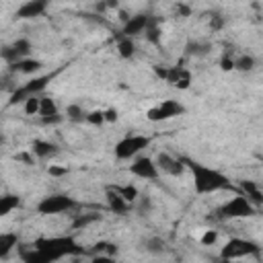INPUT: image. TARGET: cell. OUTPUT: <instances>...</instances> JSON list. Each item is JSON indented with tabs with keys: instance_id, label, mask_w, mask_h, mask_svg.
Wrapping results in <instances>:
<instances>
[{
	"instance_id": "cell-39",
	"label": "cell",
	"mask_w": 263,
	"mask_h": 263,
	"mask_svg": "<svg viewBox=\"0 0 263 263\" xmlns=\"http://www.w3.org/2000/svg\"><path fill=\"white\" fill-rule=\"evenodd\" d=\"M103 115H105V121H109V123H115V121L119 119V111L113 109V107H111V109H105Z\"/></svg>"
},
{
	"instance_id": "cell-34",
	"label": "cell",
	"mask_w": 263,
	"mask_h": 263,
	"mask_svg": "<svg viewBox=\"0 0 263 263\" xmlns=\"http://www.w3.org/2000/svg\"><path fill=\"white\" fill-rule=\"evenodd\" d=\"M0 90H6V92H10V95L16 90V80H14L12 74H6V76L0 78Z\"/></svg>"
},
{
	"instance_id": "cell-5",
	"label": "cell",
	"mask_w": 263,
	"mask_h": 263,
	"mask_svg": "<svg viewBox=\"0 0 263 263\" xmlns=\"http://www.w3.org/2000/svg\"><path fill=\"white\" fill-rule=\"evenodd\" d=\"M78 208V201L68 195V193H49L37 203V212L43 216H53V214H64Z\"/></svg>"
},
{
	"instance_id": "cell-36",
	"label": "cell",
	"mask_w": 263,
	"mask_h": 263,
	"mask_svg": "<svg viewBox=\"0 0 263 263\" xmlns=\"http://www.w3.org/2000/svg\"><path fill=\"white\" fill-rule=\"evenodd\" d=\"M189 86H191V72L185 68V70H183V74H181V78H179V82L175 84V88L185 90V88H189Z\"/></svg>"
},
{
	"instance_id": "cell-21",
	"label": "cell",
	"mask_w": 263,
	"mask_h": 263,
	"mask_svg": "<svg viewBox=\"0 0 263 263\" xmlns=\"http://www.w3.org/2000/svg\"><path fill=\"white\" fill-rule=\"evenodd\" d=\"M21 205V197L14 195V193H4L0 195V218L8 216L12 210H16Z\"/></svg>"
},
{
	"instance_id": "cell-13",
	"label": "cell",
	"mask_w": 263,
	"mask_h": 263,
	"mask_svg": "<svg viewBox=\"0 0 263 263\" xmlns=\"http://www.w3.org/2000/svg\"><path fill=\"white\" fill-rule=\"evenodd\" d=\"M60 152V148L49 142V140H35L31 144V154H35L39 160H47V158H53L55 154Z\"/></svg>"
},
{
	"instance_id": "cell-24",
	"label": "cell",
	"mask_w": 263,
	"mask_h": 263,
	"mask_svg": "<svg viewBox=\"0 0 263 263\" xmlns=\"http://www.w3.org/2000/svg\"><path fill=\"white\" fill-rule=\"evenodd\" d=\"M86 109L82 107V105H78V103H70L68 107H66V119L68 121H72V123H82V121H86Z\"/></svg>"
},
{
	"instance_id": "cell-19",
	"label": "cell",
	"mask_w": 263,
	"mask_h": 263,
	"mask_svg": "<svg viewBox=\"0 0 263 263\" xmlns=\"http://www.w3.org/2000/svg\"><path fill=\"white\" fill-rule=\"evenodd\" d=\"M144 37H146V41H148V43H152V45H158V43H160L162 29H160V21H158V16L148 14V25H146Z\"/></svg>"
},
{
	"instance_id": "cell-37",
	"label": "cell",
	"mask_w": 263,
	"mask_h": 263,
	"mask_svg": "<svg viewBox=\"0 0 263 263\" xmlns=\"http://www.w3.org/2000/svg\"><path fill=\"white\" fill-rule=\"evenodd\" d=\"M220 68H222L224 72L234 70V58L228 55V53H222V58H220Z\"/></svg>"
},
{
	"instance_id": "cell-12",
	"label": "cell",
	"mask_w": 263,
	"mask_h": 263,
	"mask_svg": "<svg viewBox=\"0 0 263 263\" xmlns=\"http://www.w3.org/2000/svg\"><path fill=\"white\" fill-rule=\"evenodd\" d=\"M146 25H148V14H134V16H129V18L123 23L121 37L134 39V37H138V35H144Z\"/></svg>"
},
{
	"instance_id": "cell-23",
	"label": "cell",
	"mask_w": 263,
	"mask_h": 263,
	"mask_svg": "<svg viewBox=\"0 0 263 263\" xmlns=\"http://www.w3.org/2000/svg\"><path fill=\"white\" fill-rule=\"evenodd\" d=\"M142 249H144L146 253H150V255H162V253L166 251V242H164V238H160V236H150V238H146V240L142 242Z\"/></svg>"
},
{
	"instance_id": "cell-3",
	"label": "cell",
	"mask_w": 263,
	"mask_h": 263,
	"mask_svg": "<svg viewBox=\"0 0 263 263\" xmlns=\"http://www.w3.org/2000/svg\"><path fill=\"white\" fill-rule=\"evenodd\" d=\"M152 144V138L150 136H142V134H129L125 138H121L115 148H113V154L117 160H129V158H136L142 150H146L148 146Z\"/></svg>"
},
{
	"instance_id": "cell-40",
	"label": "cell",
	"mask_w": 263,
	"mask_h": 263,
	"mask_svg": "<svg viewBox=\"0 0 263 263\" xmlns=\"http://www.w3.org/2000/svg\"><path fill=\"white\" fill-rule=\"evenodd\" d=\"M88 263H117V261L113 257H109V255H92Z\"/></svg>"
},
{
	"instance_id": "cell-28",
	"label": "cell",
	"mask_w": 263,
	"mask_h": 263,
	"mask_svg": "<svg viewBox=\"0 0 263 263\" xmlns=\"http://www.w3.org/2000/svg\"><path fill=\"white\" fill-rule=\"evenodd\" d=\"M97 220H101V214H97V212H88V214H78L74 220H72V228H86V226H90V224H95Z\"/></svg>"
},
{
	"instance_id": "cell-8",
	"label": "cell",
	"mask_w": 263,
	"mask_h": 263,
	"mask_svg": "<svg viewBox=\"0 0 263 263\" xmlns=\"http://www.w3.org/2000/svg\"><path fill=\"white\" fill-rule=\"evenodd\" d=\"M31 49H33L31 41H29V39H25V37H21V39H16V41H12V43L4 45V47L0 49V58L10 66V64H16V62H21V60L29 58Z\"/></svg>"
},
{
	"instance_id": "cell-27",
	"label": "cell",
	"mask_w": 263,
	"mask_h": 263,
	"mask_svg": "<svg viewBox=\"0 0 263 263\" xmlns=\"http://www.w3.org/2000/svg\"><path fill=\"white\" fill-rule=\"evenodd\" d=\"M111 189H115L129 205L138 199V195H140V191H138V187L136 185H132V183H127V185H115V187H111Z\"/></svg>"
},
{
	"instance_id": "cell-30",
	"label": "cell",
	"mask_w": 263,
	"mask_h": 263,
	"mask_svg": "<svg viewBox=\"0 0 263 263\" xmlns=\"http://www.w3.org/2000/svg\"><path fill=\"white\" fill-rule=\"evenodd\" d=\"M90 253L92 255H109V257H113V255H117V245H113L109 240H99V242L92 245Z\"/></svg>"
},
{
	"instance_id": "cell-47",
	"label": "cell",
	"mask_w": 263,
	"mask_h": 263,
	"mask_svg": "<svg viewBox=\"0 0 263 263\" xmlns=\"http://www.w3.org/2000/svg\"><path fill=\"white\" fill-rule=\"evenodd\" d=\"M70 263H82V261H80V259H72Z\"/></svg>"
},
{
	"instance_id": "cell-22",
	"label": "cell",
	"mask_w": 263,
	"mask_h": 263,
	"mask_svg": "<svg viewBox=\"0 0 263 263\" xmlns=\"http://www.w3.org/2000/svg\"><path fill=\"white\" fill-rule=\"evenodd\" d=\"M37 115H41V119H49V117L60 115L55 101H53L51 97H43V99H39V113H37Z\"/></svg>"
},
{
	"instance_id": "cell-10",
	"label": "cell",
	"mask_w": 263,
	"mask_h": 263,
	"mask_svg": "<svg viewBox=\"0 0 263 263\" xmlns=\"http://www.w3.org/2000/svg\"><path fill=\"white\" fill-rule=\"evenodd\" d=\"M154 162H156L158 173H164V175H171V177H181L185 173V162L175 158V156H171V154H166V152H160L154 158Z\"/></svg>"
},
{
	"instance_id": "cell-33",
	"label": "cell",
	"mask_w": 263,
	"mask_h": 263,
	"mask_svg": "<svg viewBox=\"0 0 263 263\" xmlns=\"http://www.w3.org/2000/svg\"><path fill=\"white\" fill-rule=\"evenodd\" d=\"M86 123H90V125H103V123H105V115H103V111H101V109H92V111H88V113H86Z\"/></svg>"
},
{
	"instance_id": "cell-14",
	"label": "cell",
	"mask_w": 263,
	"mask_h": 263,
	"mask_svg": "<svg viewBox=\"0 0 263 263\" xmlns=\"http://www.w3.org/2000/svg\"><path fill=\"white\" fill-rule=\"evenodd\" d=\"M105 197H107V208L113 212V214H117V216H125L127 212H129V203L115 191V189H107V193H105Z\"/></svg>"
},
{
	"instance_id": "cell-9",
	"label": "cell",
	"mask_w": 263,
	"mask_h": 263,
	"mask_svg": "<svg viewBox=\"0 0 263 263\" xmlns=\"http://www.w3.org/2000/svg\"><path fill=\"white\" fill-rule=\"evenodd\" d=\"M129 173L134 177H140V179H146V181H156L158 179V168H156V162L154 158L150 156H136V160L129 164Z\"/></svg>"
},
{
	"instance_id": "cell-1",
	"label": "cell",
	"mask_w": 263,
	"mask_h": 263,
	"mask_svg": "<svg viewBox=\"0 0 263 263\" xmlns=\"http://www.w3.org/2000/svg\"><path fill=\"white\" fill-rule=\"evenodd\" d=\"M183 162L191 171L193 187H195L197 193H214V191H222V189L230 187V179L224 173H220L216 168H210L205 164L193 162V160H183Z\"/></svg>"
},
{
	"instance_id": "cell-44",
	"label": "cell",
	"mask_w": 263,
	"mask_h": 263,
	"mask_svg": "<svg viewBox=\"0 0 263 263\" xmlns=\"http://www.w3.org/2000/svg\"><path fill=\"white\" fill-rule=\"evenodd\" d=\"M175 8H177V12H179L181 16H189V14H191V8H189L187 4H177Z\"/></svg>"
},
{
	"instance_id": "cell-42",
	"label": "cell",
	"mask_w": 263,
	"mask_h": 263,
	"mask_svg": "<svg viewBox=\"0 0 263 263\" xmlns=\"http://www.w3.org/2000/svg\"><path fill=\"white\" fill-rule=\"evenodd\" d=\"M166 72H168V66H162V64H154V74H156L160 80H164V78H166Z\"/></svg>"
},
{
	"instance_id": "cell-15",
	"label": "cell",
	"mask_w": 263,
	"mask_h": 263,
	"mask_svg": "<svg viewBox=\"0 0 263 263\" xmlns=\"http://www.w3.org/2000/svg\"><path fill=\"white\" fill-rule=\"evenodd\" d=\"M41 62L39 60H35V58H25V60H21V62H16V64H10L8 66V74H35L37 70H41Z\"/></svg>"
},
{
	"instance_id": "cell-38",
	"label": "cell",
	"mask_w": 263,
	"mask_h": 263,
	"mask_svg": "<svg viewBox=\"0 0 263 263\" xmlns=\"http://www.w3.org/2000/svg\"><path fill=\"white\" fill-rule=\"evenodd\" d=\"M216 240H218V232L216 230H205L203 236H201V242L203 245H214Z\"/></svg>"
},
{
	"instance_id": "cell-45",
	"label": "cell",
	"mask_w": 263,
	"mask_h": 263,
	"mask_svg": "<svg viewBox=\"0 0 263 263\" xmlns=\"http://www.w3.org/2000/svg\"><path fill=\"white\" fill-rule=\"evenodd\" d=\"M62 119H64L62 115H55V117H49V119H41V121H43L45 125H49V123H60Z\"/></svg>"
},
{
	"instance_id": "cell-6",
	"label": "cell",
	"mask_w": 263,
	"mask_h": 263,
	"mask_svg": "<svg viewBox=\"0 0 263 263\" xmlns=\"http://www.w3.org/2000/svg\"><path fill=\"white\" fill-rule=\"evenodd\" d=\"M261 253V247L253 240H247V238H230L222 251H220V257L224 261H232V259H240V257H249V255H259Z\"/></svg>"
},
{
	"instance_id": "cell-17",
	"label": "cell",
	"mask_w": 263,
	"mask_h": 263,
	"mask_svg": "<svg viewBox=\"0 0 263 263\" xmlns=\"http://www.w3.org/2000/svg\"><path fill=\"white\" fill-rule=\"evenodd\" d=\"M240 189L245 191V197L259 210L263 203V191L255 181H240Z\"/></svg>"
},
{
	"instance_id": "cell-31",
	"label": "cell",
	"mask_w": 263,
	"mask_h": 263,
	"mask_svg": "<svg viewBox=\"0 0 263 263\" xmlns=\"http://www.w3.org/2000/svg\"><path fill=\"white\" fill-rule=\"evenodd\" d=\"M134 203H136V210H138L142 216H146V214L152 210V199H150L148 195H142V193H140L138 199H136Z\"/></svg>"
},
{
	"instance_id": "cell-18",
	"label": "cell",
	"mask_w": 263,
	"mask_h": 263,
	"mask_svg": "<svg viewBox=\"0 0 263 263\" xmlns=\"http://www.w3.org/2000/svg\"><path fill=\"white\" fill-rule=\"evenodd\" d=\"M21 259H23V263H55L45 251H41V249H37L33 245L29 249L21 251Z\"/></svg>"
},
{
	"instance_id": "cell-43",
	"label": "cell",
	"mask_w": 263,
	"mask_h": 263,
	"mask_svg": "<svg viewBox=\"0 0 263 263\" xmlns=\"http://www.w3.org/2000/svg\"><path fill=\"white\" fill-rule=\"evenodd\" d=\"M14 160H23L25 164H33V156H31V154H27V152L16 154V156H14Z\"/></svg>"
},
{
	"instance_id": "cell-16",
	"label": "cell",
	"mask_w": 263,
	"mask_h": 263,
	"mask_svg": "<svg viewBox=\"0 0 263 263\" xmlns=\"http://www.w3.org/2000/svg\"><path fill=\"white\" fill-rule=\"evenodd\" d=\"M212 53V43L210 41H201V39H191L185 45V55L189 58H205Z\"/></svg>"
},
{
	"instance_id": "cell-35",
	"label": "cell",
	"mask_w": 263,
	"mask_h": 263,
	"mask_svg": "<svg viewBox=\"0 0 263 263\" xmlns=\"http://www.w3.org/2000/svg\"><path fill=\"white\" fill-rule=\"evenodd\" d=\"M222 27H224V16L220 12H214L210 16V29L216 33V31H222Z\"/></svg>"
},
{
	"instance_id": "cell-32",
	"label": "cell",
	"mask_w": 263,
	"mask_h": 263,
	"mask_svg": "<svg viewBox=\"0 0 263 263\" xmlns=\"http://www.w3.org/2000/svg\"><path fill=\"white\" fill-rule=\"evenodd\" d=\"M23 105H25V113H27V115H37V113H39V97H37V95L29 97Z\"/></svg>"
},
{
	"instance_id": "cell-7",
	"label": "cell",
	"mask_w": 263,
	"mask_h": 263,
	"mask_svg": "<svg viewBox=\"0 0 263 263\" xmlns=\"http://www.w3.org/2000/svg\"><path fill=\"white\" fill-rule=\"evenodd\" d=\"M185 113V105H181L179 101L175 99H166L162 103H158L156 107L148 109V119L150 121H166V119H173L177 115H183Z\"/></svg>"
},
{
	"instance_id": "cell-26",
	"label": "cell",
	"mask_w": 263,
	"mask_h": 263,
	"mask_svg": "<svg viewBox=\"0 0 263 263\" xmlns=\"http://www.w3.org/2000/svg\"><path fill=\"white\" fill-rule=\"evenodd\" d=\"M47 82H49V76H37V78H33V80H29L27 84H23V90H25L29 97H33V95L41 92V90L47 86Z\"/></svg>"
},
{
	"instance_id": "cell-25",
	"label": "cell",
	"mask_w": 263,
	"mask_h": 263,
	"mask_svg": "<svg viewBox=\"0 0 263 263\" xmlns=\"http://www.w3.org/2000/svg\"><path fill=\"white\" fill-rule=\"evenodd\" d=\"M136 41L134 39H129V37H119V41H117V53L123 58V60H129V58H134L136 55Z\"/></svg>"
},
{
	"instance_id": "cell-20",
	"label": "cell",
	"mask_w": 263,
	"mask_h": 263,
	"mask_svg": "<svg viewBox=\"0 0 263 263\" xmlns=\"http://www.w3.org/2000/svg\"><path fill=\"white\" fill-rule=\"evenodd\" d=\"M14 247H18V236L16 232H2L0 234V259H6Z\"/></svg>"
},
{
	"instance_id": "cell-41",
	"label": "cell",
	"mask_w": 263,
	"mask_h": 263,
	"mask_svg": "<svg viewBox=\"0 0 263 263\" xmlns=\"http://www.w3.org/2000/svg\"><path fill=\"white\" fill-rule=\"evenodd\" d=\"M47 173H49L51 177H64V175H68V168H66V166H53V164H51V166L47 168Z\"/></svg>"
},
{
	"instance_id": "cell-2",
	"label": "cell",
	"mask_w": 263,
	"mask_h": 263,
	"mask_svg": "<svg viewBox=\"0 0 263 263\" xmlns=\"http://www.w3.org/2000/svg\"><path fill=\"white\" fill-rule=\"evenodd\" d=\"M33 247L45 251L53 261H60L66 255H80L82 247H78V242L72 236H49V238H37L33 242Z\"/></svg>"
},
{
	"instance_id": "cell-29",
	"label": "cell",
	"mask_w": 263,
	"mask_h": 263,
	"mask_svg": "<svg viewBox=\"0 0 263 263\" xmlns=\"http://www.w3.org/2000/svg\"><path fill=\"white\" fill-rule=\"evenodd\" d=\"M255 66H257V60L251 53H242L234 60V70H240V72H253Z\"/></svg>"
},
{
	"instance_id": "cell-4",
	"label": "cell",
	"mask_w": 263,
	"mask_h": 263,
	"mask_svg": "<svg viewBox=\"0 0 263 263\" xmlns=\"http://www.w3.org/2000/svg\"><path fill=\"white\" fill-rule=\"evenodd\" d=\"M257 214V208L245 197V195H234L232 199H228L224 205H220L216 210V218L218 220H236V218H251Z\"/></svg>"
},
{
	"instance_id": "cell-11",
	"label": "cell",
	"mask_w": 263,
	"mask_h": 263,
	"mask_svg": "<svg viewBox=\"0 0 263 263\" xmlns=\"http://www.w3.org/2000/svg\"><path fill=\"white\" fill-rule=\"evenodd\" d=\"M47 10V0H29L25 4L18 6V10L14 12V18L18 21H27V18H37Z\"/></svg>"
},
{
	"instance_id": "cell-46",
	"label": "cell",
	"mask_w": 263,
	"mask_h": 263,
	"mask_svg": "<svg viewBox=\"0 0 263 263\" xmlns=\"http://www.w3.org/2000/svg\"><path fill=\"white\" fill-rule=\"evenodd\" d=\"M4 142H6V138H4V134H0V146H4Z\"/></svg>"
}]
</instances>
